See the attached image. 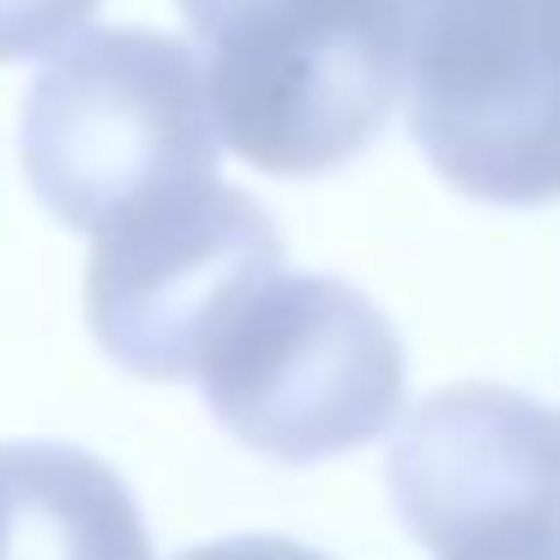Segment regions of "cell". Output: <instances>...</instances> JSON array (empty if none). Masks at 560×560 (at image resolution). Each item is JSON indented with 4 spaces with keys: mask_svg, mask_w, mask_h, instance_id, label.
<instances>
[{
    "mask_svg": "<svg viewBox=\"0 0 560 560\" xmlns=\"http://www.w3.org/2000/svg\"><path fill=\"white\" fill-rule=\"evenodd\" d=\"M223 145L266 175H326L410 91V0H182Z\"/></svg>",
    "mask_w": 560,
    "mask_h": 560,
    "instance_id": "cell-1",
    "label": "cell"
},
{
    "mask_svg": "<svg viewBox=\"0 0 560 560\" xmlns=\"http://www.w3.org/2000/svg\"><path fill=\"white\" fill-rule=\"evenodd\" d=\"M206 61L163 31H85L25 91V182L85 235L218 175Z\"/></svg>",
    "mask_w": 560,
    "mask_h": 560,
    "instance_id": "cell-2",
    "label": "cell"
},
{
    "mask_svg": "<svg viewBox=\"0 0 560 560\" xmlns=\"http://www.w3.org/2000/svg\"><path fill=\"white\" fill-rule=\"evenodd\" d=\"M404 343L338 278H271L199 362L206 404L242 446L319 464L380 440L404 410Z\"/></svg>",
    "mask_w": 560,
    "mask_h": 560,
    "instance_id": "cell-3",
    "label": "cell"
},
{
    "mask_svg": "<svg viewBox=\"0 0 560 560\" xmlns=\"http://www.w3.org/2000/svg\"><path fill=\"white\" fill-rule=\"evenodd\" d=\"M410 133L458 194L560 199V0H464L416 19Z\"/></svg>",
    "mask_w": 560,
    "mask_h": 560,
    "instance_id": "cell-4",
    "label": "cell"
},
{
    "mask_svg": "<svg viewBox=\"0 0 560 560\" xmlns=\"http://www.w3.org/2000/svg\"><path fill=\"white\" fill-rule=\"evenodd\" d=\"M283 271V235L218 175L97 235L85 314L97 343L139 380H199L218 331Z\"/></svg>",
    "mask_w": 560,
    "mask_h": 560,
    "instance_id": "cell-5",
    "label": "cell"
},
{
    "mask_svg": "<svg viewBox=\"0 0 560 560\" xmlns=\"http://www.w3.org/2000/svg\"><path fill=\"white\" fill-rule=\"evenodd\" d=\"M386 488L434 560L560 548V416L506 386H446L398 422Z\"/></svg>",
    "mask_w": 560,
    "mask_h": 560,
    "instance_id": "cell-6",
    "label": "cell"
},
{
    "mask_svg": "<svg viewBox=\"0 0 560 560\" xmlns=\"http://www.w3.org/2000/svg\"><path fill=\"white\" fill-rule=\"evenodd\" d=\"M0 560H151V536L103 458L19 440L0 446Z\"/></svg>",
    "mask_w": 560,
    "mask_h": 560,
    "instance_id": "cell-7",
    "label": "cell"
},
{
    "mask_svg": "<svg viewBox=\"0 0 560 560\" xmlns=\"http://www.w3.org/2000/svg\"><path fill=\"white\" fill-rule=\"evenodd\" d=\"M97 0H0V61H31L85 31Z\"/></svg>",
    "mask_w": 560,
    "mask_h": 560,
    "instance_id": "cell-8",
    "label": "cell"
},
{
    "mask_svg": "<svg viewBox=\"0 0 560 560\" xmlns=\"http://www.w3.org/2000/svg\"><path fill=\"white\" fill-rule=\"evenodd\" d=\"M182 560H326V555L290 542V536H230V542H206Z\"/></svg>",
    "mask_w": 560,
    "mask_h": 560,
    "instance_id": "cell-9",
    "label": "cell"
},
{
    "mask_svg": "<svg viewBox=\"0 0 560 560\" xmlns=\"http://www.w3.org/2000/svg\"><path fill=\"white\" fill-rule=\"evenodd\" d=\"M446 7H464V0H410L416 19H422V13H446Z\"/></svg>",
    "mask_w": 560,
    "mask_h": 560,
    "instance_id": "cell-10",
    "label": "cell"
},
{
    "mask_svg": "<svg viewBox=\"0 0 560 560\" xmlns=\"http://www.w3.org/2000/svg\"><path fill=\"white\" fill-rule=\"evenodd\" d=\"M530 560H560V548H548V555H530Z\"/></svg>",
    "mask_w": 560,
    "mask_h": 560,
    "instance_id": "cell-11",
    "label": "cell"
}]
</instances>
